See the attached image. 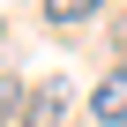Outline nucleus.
<instances>
[{"instance_id":"f257e3e1","label":"nucleus","mask_w":127,"mask_h":127,"mask_svg":"<svg viewBox=\"0 0 127 127\" xmlns=\"http://www.w3.org/2000/svg\"><path fill=\"white\" fill-rule=\"evenodd\" d=\"M67 97H75V82H67V75H45V82L30 90V120H23V127H60Z\"/></svg>"},{"instance_id":"f03ea898","label":"nucleus","mask_w":127,"mask_h":127,"mask_svg":"<svg viewBox=\"0 0 127 127\" xmlns=\"http://www.w3.org/2000/svg\"><path fill=\"white\" fill-rule=\"evenodd\" d=\"M90 120H97V127H127V67H112V75L90 90Z\"/></svg>"},{"instance_id":"7ed1b4c3","label":"nucleus","mask_w":127,"mask_h":127,"mask_svg":"<svg viewBox=\"0 0 127 127\" xmlns=\"http://www.w3.org/2000/svg\"><path fill=\"white\" fill-rule=\"evenodd\" d=\"M90 15H97V0H45V23L52 30H82Z\"/></svg>"},{"instance_id":"20e7f679","label":"nucleus","mask_w":127,"mask_h":127,"mask_svg":"<svg viewBox=\"0 0 127 127\" xmlns=\"http://www.w3.org/2000/svg\"><path fill=\"white\" fill-rule=\"evenodd\" d=\"M23 120H30V90L15 75H0V127H23Z\"/></svg>"},{"instance_id":"39448f33","label":"nucleus","mask_w":127,"mask_h":127,"mask_svg":"<svg viewBox=\"0 0 127 127\" xmlns=\"http://www.w3.org/2000/svg\"><path fill=\"white\" fill-rule=\"evenodd\" d=\"M0 30H8V23H0Z\"/></svg>"}]
</instances>
